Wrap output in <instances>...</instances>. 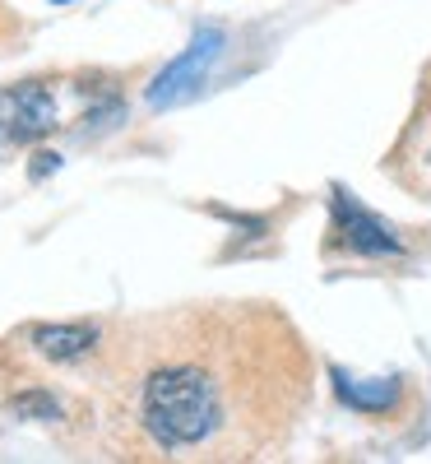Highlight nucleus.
<instances>
[{
	"instance_id": "obj_8",
	"label": "nucleus",
	"mask_w": 431,
	"mask_h": 464,
	"mask_svg": "<svg viewBox=\"0 0 431 464\" xmlns=\"http://www.w3.org/2000/svg\"><path fill=\"white\" fill-rule=\"evenodd\" d=\"M413 168H431V126H417V135H413V159H408Z\"/></svg>"
},
{
	"instance_id": "obj_3",
	"label": "nucleus",
	"mask_w": 431,
	"mask_h": 464,
	"mask_svg": "<svg viewBox=\"0 0 431 464\" xmlns=\"http://www.w3.org/2000/svg\"><path fill=\"white\" fill-rule=\"evenodd\" d=\"M218 56H223V28H195L190 47L148 84V93H144L148 107L163 111V107H177V102L195 98V93H200V84L209 80V70H214Z\"/></svg>"
},
{
	"instance_id": "obj_7",
	"label": "nucleus",
	"mask_w": 431,
	"mask_h": 464,
	"mask_svg": "<svg viewBox=\"0 0 431 464\" xmlns=\"http://www.w3.org/2000/svg\"><path fill=\"white\" fill-rule=\"evenodd\" d=\"M10 413H14V418L52 422V418H61V404H56V395H47V391H24V395L10 400Z\"/></svg>"
},
{
	"instance_id": "obj_9",
	"label": "nucleus",
	"mask_w": 431,
	"mask_h": 464,
	"mask_svg": "<svg viewBox=\"0 0 431 464\" xmlns=\"http://www.w3.org/2000/svg\"><path fill=\"white\" fill-rule=\"evenodd\" d=\"M61 168V159L56 153H37V163H33V177H47V172H56Z\"/></svg>"
},
{
	"instance_id": "obj_6",
	"label": "nucleus",
	"mask_w": 431,
	"mask_h": 464,
	"mask_svg": "<svg viewBox=\"0 0 431 464\" xmlns=\"http://www.w3.org/2000/svg\"><path fill=\"white\" fill-rule=\"evenodd\" d=\"M334 385H339L343 404L362 409V413H389L395 400H399V381H389V376L385 381H352V376L334 372Z\"/></svg>"
},
{
	"instance_id": "obj_4",
	"label": "nucleus",
	"mask_w": 431,
	"mask_h": 464,
	"mask_svg": "<svg viewBox=\"0 0 431 464\" xmlns=\"http://www.w3.org/2000/svg\"><path fill=\"white\" fill-rule=\"evenodd\" d=\"M334 237L352 251V256H404V237L389 227L380 214H371L367 205H352L343 190L334 196Z\"/></svg>"
},
{
	"instance_id": "obj_1",
	"label": "nucleus",
	"mask_w": 431,
	"mask_h": 464,
	"mask_svg": "<svg viewBox=\"0 0 431 464\" xmlns=\"http://www.w3.org/2000/svg\"><path fill=\"white\" fill-rule=\"evenodd\" d=\"M218 418H223V404L209 372L177 362V367H158L144 381V428L163 450L209 441Z\"/></svg>"
},
{
	"instance_id": "obj_10",
	"label": "nucleus",
	"mask_w": 431,
	"mask_h": 464,
	"mask_svg": "<svg viewBox=\"0 0 431 464\" xmlns=\"http://www.w3.org/2000/svg\"><path fill=\"white\" fill-rule=\"evenodd\" d=\"M52 5H70V0H52Z\"/></svg>"
},
{
	"instance_id": "obj_5",
	"label": "nucleus",
	"mask_w": 431,
	"mask_h": 464,
	"mask_svg": "<svg viewBox=\"0 0 431 464\" xmlns=\"http://www.w3.org/2000/svg\"><path fill=\"white\" fill-rule=\"evenodd\" d=\"M98 330L93 325H37L33 330V348L52 362H80L93 353Z\"/></svg>"
},
{
	"instance_id": "obj_2",
	"label": "nucleus",
	"mask_w": 431,
	"mask_h": 464,
	"mask_svg": "<svg viewBox=\"0 0 431 464\" xmlns=\"http://www.w3.org/2000/svg\"><path fill=\"white\" fill-rule=\"evenodd\" d=\"M61 126L56 89L43 80L0 89V144H37Z\"/></svg>"
}]
</instances>
